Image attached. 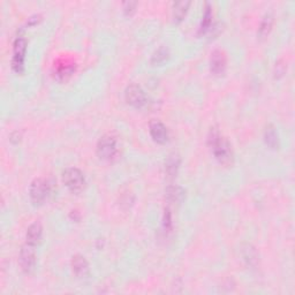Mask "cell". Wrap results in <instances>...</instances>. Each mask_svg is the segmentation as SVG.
<instances>
[{"mask_svg":"<svg viewBox=\"0 0 295 295\" xmlns=\"http://www.w3.org/2000/svg\"><path fill=\"white\" fill-rule=\"evenodd\" d=\"M208 144L212 149L214 157L220 164L229 166L233 164L234 155H233L232 146H230L227 138H225L219 133L217 128H211L208 135Z\"/></svg>","mask_w":295,"mask_h":295,"instance_id":"cell-1","label":"cell"},{"mask_svg":"<svg viewBox=\"0 0 295 295\" xmlns=\"http://www.w3.org/2000/svg\"><path fill=\"white\" fill-rule=\"evenodd\" d=\"M63 182L73 193H80L85 186L83 173L76 167H68L63 172Z\"/></svg>","mask_w":295,"mask_h":295,"instance_id":"cell-2","label":"cell"},{"mask_svg":"<svg viewBox=\"0 0 295 295\" xmlns=\"http://www.w3.org/2000/svg\"><path fill=\"white\" fill-rule=\"evenodd\" d=\"M97 155L99 158L104 161H110L113 157H115L118 152V142L116 138L111 136V135H104L99 138L97 143Z\"/></svg>","mask_w":295,"mask_h":295,"instance_id":"cell-3","label":"cell"},{"mask_svg":"<svg viewBox=\"0 0 295 295\" xmlns=\"http://www.w3.org/2000/svg\"><path fill=\"white\" fill-rule=\"evenodd\" d=\"M29 194L33 204H43L48 199L49 195H50V186H49L48 181L43 179L33 180L32 186H30Z\"/></svg>","mask_w":295,"mask_h":295,"instance_id":"cell-4","label":"cell"},{"mask_svg":"<svg viewBox=\"0 0 295 295\" xmlns=\"http://www.w3.org/2000/svg\"><path fill=\"white\" fill-rule=\"evenodd\" d=\"M27 51V41L23 37H16L14 42V55L12 59V68L14 72L22 73L24 69V55Z\"/></svg>","mask_w":295,"mask_h":295,"instance_id":"cell-5","label":"cell"},{"mask_svg":"<svg viewBox=\"0 0 295 295\" xmlns=\"http://www.w3.org/2000/svg\"><path fill=\"white\" fill-rule=\"evenodd\" d=\"M125 98L129 105L136 107V109L144 106L147 103L146 94H144L143 89L137 84L128 85L125 91Z\"/></svg>","mask_w":295,"mask_h":295,"instance_id":"cell-6","label":"cell"},{"mask_svg":"<svg viewBox=\"0 0 295 295\" xmlns=\"http://www.w3.org/2000/svg\"><path fill=\"white\" fill-rule=\"evenodd\" d=\"M35 246L26 244L22 246L20 251V265L21 269L26 273H30L35 269L36 265V251Z\"/></svg>","mask_w":295,"mask_h":295,"instance_id":"cell-7","label":"cell"},{"mask_svg":"<svg viewBox=\"0 0 295 295\" xmlns=\"http://www.w3.org/2000/svg\"><path fill=\"white\" fill-rule=\"evenodd\" d=\"M149 131L152 140L159 144H164L168 140V133L165 125L158 120H152L149 125Z\"/></svg>","mask_w":295,"mask_h":295,"instance_id":"cell-8","label":"cell"},{"mask_svg":"<svg viewBox=\"0 0 295 295\" xmlns=\"http://www.w3.org/2000/svg\"><path fill=\"white\" fill-rule=\"evenodd\" d=\"M240 254L245 264L249 267H256L258 264V254L256 248L250 244H244L240 248Z\"/></svg>","mask_w":295,"mask_h":295,"instance_id":"cell-9","label":"cell"},{"mask_svg":"<svg viewBox=\"0 0 295 295\" xmlns=\"http://www.w3.org/2000/svg\"><path fill=\"white\" fill-rule=\"evenodd\" d=\"M210 68L211 72L213 73L214 75H221V74H224L226 69V57L223 52L216 50L211 54Z\"/></svg>","mask_w":295,"mask_h":295,"instance_id":"cell-10","label":"cell"},{"mask_svg":"<svg viewBox=\"0 0 295 295\" xmlns=\"http://www.w3.org/2000/svg\"><path fill=\"white\" fill-rule=\"evenodd\" d=\"M73 273L78 278H85L89 275V263L81 255H75L72 260Z\"/></svg>","mask_w":295,"mask_h":295,"instance_id":"cell-11","label":"cell"},{"mask_svg":"<svg viewBox=\"0 0 295 295\" xmlns=\"http://www.w3.org/2000/svg\"><path fill=\"white\" fill-rule=\"evenodd\" d=\"M43 235V227L39 223H33L27 230V244L36 246L39 244Z\"/></svg>","mask_w":295,"mask_h":295,"instance_id":"cell-12","label":"cell"},{"mask_svg":"<svg viewBox=\"0 0 295 295\" xmlns=\"http://www.w3.org/2000/svg\"><path fill=\"white\" fill-rule=\"evenodd\" d=\"M264 141L270 149H278L279 148V136L277 133L276 127L273 125H267L264 131Z\"/></svg>","mask_w":295,"mask_h":295,"instance_id":"cell-13","label":"cell"},{"mask_svg":"<svg viewBox=\"0 0 295 295\" xmlns=\"http://www.w3.org/2000/svg\"><path fill=\"white\" fill-rule=\"evenodd\" d=\"M273 24V14L271 12H269V13H266L263 16L262 22H261L260 29H258L257 36L260 39H264L266 38V36L269 35L270 32H271V28Z\"/></svg>","mask_w":295,"mask_h":295,"instance_id":"cell-14","label":"cell"},{"mask_svg":"<svg viewBox=\"0 0 295 295\" xmlns=\"http://www.w3.org/2000/svg\"><path fill=\"white\" fill-rule=\"evenodd\" d=\"M180 166V156L178 153H171L166 161V173L171 178H174L178 173Z\"/></svg>","mask_w":295,"mask_h":295,"instance_id":"cell-15","label":"cell"},{"mask_svg":"<svg viewBox=\"0 0 295 295\" xmlns=\"http://www.w3.org/2000/svg\"><path fill=\"white\" fill-rule=\"evenodd\" d=\"M74 70H75V66L73 64H61L54 69V76L59 81H64L73 75Z\"/></svg>","mask_w":295,"mask_h":295,"instance_id":"cell-16","label":"cell"},{"mask_svg":"<svg viewBox=\"0 0 295 295\" xmlns=\"http://www.w3.org/2000/svg\"><path fill=\"white\" fill-rule=\"evenodd\" d=\"M190 2L189 1H178L175 2L173 6V17L177 22L183 20V17L186 16L187 11H188Z\"/></svg>","mask_w":295,"mask_h":295,"instance_id":"cell-17","label":"cell"},{"mask_svg":"<svg viewBox=\"0 0 295 295\" xmlns=\"http://www.w3.org/2000/svg\"><path fill=\"white\" fill-rule=\"evenodd\" d=\"M166 196H167V198L170 199L171 202L179 203L182 201L184 197V192L182 188H180V187L172 186L168 187L167 190H166Z\"/></svg>","mask_w":295,"mask_h":295,"instance_id":"cell-18","label":"cell"},{"mask_svg":"<svg viewBox=\"0 0 295 295\" xmlns=\"http://www.w3.org/2000/svg\"><path fill=\"white\" fill-rule=\"evenodd\" d=\"M168 54H170V52H168V49L166 48V46H161V48L157 50L155 53L152 54L151 58V64L152 65H159L162 64L163 61H165L168 58Z\"/></svg>","mask_w":295,"mask_h":295,"instance_id":"cell-19","label":"cell"},{"mask_svg":"<svg viewBox=\"0 0 295 295\" xmlns=\"http://www.w3.org/2000/svg\"><path fill=\"white\" fill-rule=\"evenodd\" d=\"M211 18H212L211 7H210V5L207 4V7H205L204 14H203V17H202V23H201V28H199V32L201 33L207 32L209 28H210Z\"/></svg>","mask_w":295,"mask_h":295,"instance_id":"cell-20","label":"cell"},{"mask_svg":"<svg viewBox=\"0 0 295 295\" xmlns=\"http://www.w3.org/2000/svg\"><path fill=\"white\" fill-rule=\"evenodd\" d=\"M163 225H164L165 229H171V212L168 209H166L164 213V221H163Z\"/></svg>","mask_w":295,"mask_h":295,"instance_id":"cell-21","label":"cell"},{"mask_svg":"<svg viewBox=\"0 0 295 295\" xmlns=\"http://www.w3.org/2000/svg\"><path fill=\"white\" fill-rule=\"evenodd\" d=\"M135 7H136V2L133 1H127L124 4V11L126 14H131L135 11Z\"/></svg>","mask_w":295,"mask_h":295,"instance_id":"cell-22","label":"cell"},{"mask_svg":"<svg viewBox=\"0 0 295 295\" xmlns=\"http://www.w3.org/2000/svg\"><path fill=\"white\" fill-rule=\"evenodd\" d=\"M285 72V66L284 65H277L276 66V76H280Z\"/></svg>","mask_w":295,"mask_h":295,"instance_id":"cell-23","label":"cell"},{"mask_svg":"<svg viewBox=\"0 0 295 295\" xmlns=\"http://www.w3.org/2000/svg\"><path fill=\"white\" fill-rule=\"evenodd\" d=\"M39 17H41L39 15H35V16H32L29 18V20H28V24H35L36 22H38V21L41 20Z\"/></svg>","mask_w":295,"mask_h":295,"instance_id":"cell-24","label":"cell"}]
</instances>
